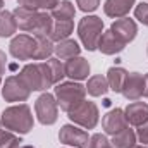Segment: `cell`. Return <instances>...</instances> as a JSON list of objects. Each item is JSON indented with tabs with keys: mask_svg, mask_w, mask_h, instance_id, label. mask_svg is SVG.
<instances>
[{
	"mask_svg": "<svg viewBox=\"0 0 148 148\" xmlns=\"http://www.w3.org/2000/svg\"><path fill=\"white\" fill-rule=\"evenodd\" d=\"M12 14L17 21V28L23 29V31L35 33V36H38V35L48 36L50 31H52L53 19L47 12L31 10V9H26V7H17Z\"/></svg>",
	"mask_w": 148,
	"mask_h": 148,
	"instance_id": "cell-1",
	"label": "cell"
},
{
	"mask_svg": "<svg viewBox=\"0 0 148 148\" xmlns=\"http://www.w3.org/2000/svg\"><path fill=\"white\" fill-rule=\"evenodd\" d=\"M2 126L12 133H19V134H26L33 129V115L31 109L26 103L21 105H12L9 109H5L0 119Z\"/></svg>",
	"mask_w": 148,
	"mask_h": 148,
	"instance_id": "cell-2",
	"label": "cell"
},
{
	"mask_svg": "<svg viewBox=\"0 0 148 148\" xmlns=\"http://www.w3.org/2000/svg\"><path fill=\"white\" fill-rule=\"evenodd\" d=\"M21 79L28 84V88L31 91H43L47 88H50L53 83V76L52 69L48 66V62H40V64H28L23 67L21 71Z\"/></svg>",
	"mask_w": 148,
	"mask_h": 148,
	"instance_id": "cell-3",
	"label": "cell"
},
{
	"mask_svg": "<svg viewBox=\"0 0 148 148\" xmlns=\"http://www.w3.org/2000/svg\"><path fill=\"white\" fill-rule=\"evenodd\" d=\"M84 97H86V86L74 81L59 83L55 88L57 105H60L64 112H71L73 109H76L81 102H84Z\"/></svg>",
	"mask_w": 148,
	"mask_h": 148,
	"instance_id": "cell-4",
	"label": "cell"
},
{
	"mask_svg": "<svg viewBox=\"0 0 148 148\" xmlns=\"http://www.w3.org/2000/svg\"><path fill=\"white\" fill-rule=\"evenodd\" d=\"M103 33V21L97 16H86L77 24V35L84 48L93 52L98 48V40Z\"/></svg>",
	"mask_w": 148,
	"mask_h": 148,
	"instance_id": "cell-5",
	"label": "cell"
},
{
	"mask_svg": "<svg viewBox=\"0 0 148 148\" xmlns=\"http://www.w3.org/2000/svg\"><path fill=\"white\" fill-rule=\"evenodd\" d=\"M69 114V119L74 124L84 127V129H93L98 124V107L93 102H81L76 109H73Z\"/></svg>",
	"mask_w": 148,
	"mask_h": 148,
	"instance_id": "cell-6",
	"label": "cell"
},
{
	"mask_svg": "<svg viewBox=\"0 0 148 148\" xmlns=\"http://www.w3.org/2000/svg\"><path fill=\"white\" fill-rule=\"evenodd\" d=\"M2 95L7 102H24L29 98L31 90L17 74V76H9L5 79L3 88H2Z\"/></svg>",
	"mask_w": 148,
	"mask_h": 148,
	"instance_id": "cell-7",
	"label": "cell"
},
{
	"mask_svg": "<svg viewBox=\"0 0 148 148\" xmlns=\"http://www.w3.org/2000/svg\"><path fill=\"white\" fill-rule=\"evenodd\" d=\"M35 110H36L38 121L45 126H50L57 121L59 117V105L53 95L50 93H43L35 103Z\"/></svg>",
	"mask_w": 148,
	"mask_h": 148,
	"instance_id": "cell-8",
	"label": "cell"
},
{
	"mask_svg": "<svg viewBox=\"0 0 148 148\" xmlns=\"http://www.w3.org/2000/svg\"><path fill=\"white\" fill-rule=\"evenodd\" d=\"M9 50L14 59L29 60V59H33L35 50H36V38L29 36V35H17L16 38H12Z\"/></svg>",
	"mask_w": 148,
	"mask_h": 148,
	"instance_id": "cell-9",
	"label": "cell"
},
{
	"mask_svg": "<svg viewBox=\"0 0 148 148\" xmlns=\"http://www.w3.org/2000/svg\"><path fill=\"white\" fill-rule=\"evenodd\" d=\"M59 140L64 145H71V147L76 148H86L88 141H90V136L86 131H83L76 126H71V124H66V126H62V129L59 133Z\"/></svg>",
	"mask_w": 148,
	"mask_h": 148,
	"instance_id": "cell-10",
	"label": "cell"
},
{
	"mask_svg": "<svg viewBox=\"0 0 148 148\" xmlns=\"http://www.w3.org/2000/svg\"><path fill=\"white\" fill-rule=\"evenodd\" d=\"M143 83H145V76H143V74L127 73L121 93H122L127 100L134 102V100H138V98L143 97Z\"/></svg>",
	"mask_w": 148,
	"mask_h": 148,
	"instance_id": "cell-11",
	"label": "cell"
},
{
	"mask_svg": "<svg viewBox=\"0 0 148 148\" xmlns=\"http://www.w3.org/2000/svg\"><path fill=\"white\" fill-rule=\"evenodd\" d=\"M102 126L105 129L107 134H117L121 131H124L127 127V121H126V115H124V110L122 109H114L109 114L103 115L102 119Z\"/></svg>",
	"mask_w": 148,
	"mask_h": 148,
	"instance_id": "cell-12",
	"label": "cell"
},
{
	"mask_svg": "<svg viewBox=\"0 0 148 148\" xmlns=\"http://www.w3.org/2000/svg\"><path fill=\"white\" fill-rule=\"evenodd\" d=\"M110 29H112V33L119 38L121 41H124L126 45H127L129 41H133V40L136 38V33H138L136 23H134L133 19H129V17H122V19L115 21V23L112 24Z\"/></svg>",
	"mask_w": 148,
	"mask_h": 148,
	"instance_id": "cell-13",
	"label": "cell"
},
{
	"mask_svg": "<svg viewBox=\"0 0 148 148\" xmlns=\"http://www.w3.org/2000/svg\"><path fill=\"white\" fill-rule=\"evenodd\" d=\"M64 69H66V76H69L71 79L76 81H81V79H86L88 74H90V64L86 59L83 57H73L69 59L66 64H64Z\"/></svg>",
	"mask_w": 148,
	"mask_h": 148,
	"instance_id": "cell-14",
	"label": "cell"
},
{
	"mask_svg": "<svg viewBox=\"0 0 148 148\" xmlns=\"http://www.w3.org/2000/svg\"><path fill=\"white\" fill-rule=\"evenodd\" d=\"M124 115H126L127 124L140 127L141 124H145L148 121V105L145 102H133L126 107Z\"/></svg>",
	"mask_w": 148,
	"mask_h": 148,
	"instance_id": "cell-15",
	"label": "cell"
},
{
	"mask_svg": "<svg viewBox=\"0 0 148 148\" xmlns=\"http://www.w3.org/2000/svg\"><path fill=\"white\" fill-rule=\"evenodd\" d=\"M124 47H126V43L121 41L119 38L115 36V35L112 33V29L102 33V36L98 40V50H100L102 53H105V55H115V53L122 52Z\"/></svg>",
	"mask_w": 148,
	"mask_h": 148,
	"instance_id": "cell-16",
	"label": "cell"
},
{
	"mask_svg": "<svg viewBox=\"0 0 148 148\" xmlns=\"http://www.w3.org/2000/svg\"><path fill=\"white\" fill-rule=\"evenodd\" d=\"M136 0H105V5H103V10L109 17L114 19H119V17H124L134 5Z\"/></svg>",
	"mask_w": 148,
	"mask_h": 148,
	"instance_id": "cell-17",
	"label": "cell"
},
{
	"mask_svg": "<svg viewBox=\"0 0 148 148\" xmlns=\"http://www.w3.org/2000/svg\"><path fill=\"white\" fill-rule=\"evenodd\" d=\"M53 52L57 53V57H59V59L69 60V59H73V57H77V55H79L81 47L77 45V41H76V40H69V38H67V40L59 41V43L55 45Z\"/></svg>",
	"mask_w": 148,
	"mask_h": 148,
	"instance_id": "cell-18",
	"label": "cell"
},
{
	"mask_svg": "<svg viewBox=\"0 0 148 148\" xmlns=\"http://www.w3.org/2000/svg\"><path fill=\"white\" fill-rule=\"evenodd\" d=\"M74 29V23L71 19H64V21H53V26H52V31H50V40L52 41H62V40H67L69 35L73 33Z\"/></svg>",
	"mask_w": 148,
	"mask_h": 148,
	"instance_id": "cell-19",
	"label": "cell"
},
{
	"mask_svg": "<svg viewBox=\"0 0 148 148\" xmlns=\"http://www.w3.org/2000/svg\"><path fill=\"white\" fill-rule=\"evenodd\" d=\"M126 76H127V71L126 69H122V67H110L107 71L109 90L115 91V93H121L122 91V86H124V81H126Z\"/></svg>",
	"mask_w": 148,
	"mask_h": 148,
	"instance_id": "cell-20",
	"label": "cell"
},
{
	"mask_svg": "<svg viewBox=\"0 0 148 148\" xmlns=\"http://www.w3.org/2000/svg\"><path fill=\"white\" fill-rule=\"evenodd\" d=\"M36 38V50H35V55L33 59L35 60H43V59H50V55L53 53V41L50 40V36H45V35H38Z\"/></svg>",
	"mask_w": 148,
	"mask_h": 148,
	"instance_id": "cell-21",
	"label": "cell"
},
{
	"mask_svg": "<svg viewBox=\"0 0 148 148\" xmlns=\"http://www.w3.org/2000/svg\"><path fill=\"white\" fill-rule=\"evenodd\" d=\"M17 31V21L12 12L9 10H0V36L9 38Z\"/></svg>",
	"mask_w": 148,
	"mask_h": 148,
	"instance_id": "cell-22",
	"label": "cell"
},
{
	"mask_svg": "<svg viewBox=\"0 0 148 148\" xmlns=\"http://www.w3.org/2000/svg\"><path fill=\"white\" fill-rule=\"evenodd\" d=\"M86 91L91 95V97H102L109 91V83H107V77L102 76V74H97L93 77H90L88 81V86H86Z\"/></svg>",
	"mask_w": 148,
	"mask_h": 148,
	"instance_id": "cell-23",
	"label": "cell"
},
{
	"mask_svg": "<svg viewBox=\"0 0 148 148\" xmlns=\"http://www.w3.org/2000/svg\"><path fill=\"white\" fill-rule=\"evenodd\" d=\"M114 148H133L136 143V133L129 127H126L124 131L114 134V140L110 141Z\"/></svg>",
	"mask_w": 148,
	"mask_h": 148,
	"instance_id": "cell-24",
	"label": "cell"
},
{
	"mask_svg": "<svg viewBox=\"0 0 148 148\" xmlns=\"http://www.w3.org/2000/svg\"><path fill=\"white\" fill-rule=\"evenodd\" d=\"M74 14H76V9H74L73 2L69 0H62L57 3L55 9H52V19L55 21H64V19H73Z\"/></svg>",
	"mask_w": 148,
	"mask_h": 148,
	"instance_id": "cell-25",
	"label": "cell"
},
{
	"mask_svg": "<svg viewBox=\"0 0 148 148\" xmlns=\"http://www.w3.org/2000/svg\"><path fill=\"white\" fill-rule=\"evenodd\" d=\"M19 2V7H26V9H31V10H52L57 7V3L60 0H17Z\"/></svg>",
	"mask_w": 148,
	"mask_h": 148,
	"instance_id": "cell-26",
	"label": "cell"
},
{
	"mask_svg": "<svg viewBox=\"0 0 148 148\" xmlns=\"http://www.w3.org/2000/svg\"><path fill=\"white\" fill-rule=\"evenodd\" d=\"M21 138L16 136L9 129H0V148H19L21 147Z\"/></svg>",
	"mask_w": 148,
	"mask_h": 148,
	"instance_id": "cell-27",
	"label": "cell"
},
{
	"mask_svg": "<svg viewBox=\"0 0 148 148\" xmlns=\"http://www.w3.org/2000/svg\"><path fill=\"white\" fill-rule=\"evenodd\" d=\"M50 69H52V76H53V83L59 84L62 81V77L66 76V69H64V64L59 60V59H47Z\"/></svg>",
	"mask_w": 148,
	"mask_h": 148,
	"instance_id": "cell-28",
	"label": "cell"
},
{
	"mask_svg": "<svg viewBox=\"0 0 148 148\" xmlns=\"http://www.w3.org/2000/svg\"><path fill=\"white\" fill-rule=\"evenodd\" d=\"M86 148H114V145H112L103 134L97 133V134L90 136V141H88Z\"/></svg>",
	"mask_w": 148,
	"mask_h": 148,
	"instance_id": "cell-29",
	"label": "cell"
},
{
	"mask_svg": "<svg viewBox=\"0 0 148 148\" xmlns=\"http://www.w3.org/2000/svg\"><path fill=\"white\" fill-rule=\"evenodd\" d=\"M134 17L141 23V24H145L148 26V3H140V5H136V9H134Z\"/></svg>",
	"mask_w": 148,
	"mask_h": 148,
	"instance_id": "cell-30",
	"label": "cell"
},
{
	"mask_svg": "<svg viewBox=\"0 0 148 148\" xmlns=\"http://www.w3.org/2000/svg\"><path fill=\"white\" fill-rule=\"evenodd\" d=\"M76 3L79 5V9L83 12H93V10L98 9L100 0H76Z\"/></svg>",
	"mask_w": 148,
	"mask_h": 148,
	"instance_id": "cell-31",
	"label": "cell"
},
{
	"mask_svg": "<svg viewBox=\"0 0 148 148\" xmlns=\"http://www.w3.org/2000/svg\"><path fill=\"white\" fill-rule=\"evenodd\" d=\"M136 138H138L143 145H148V121L145 122V124H141V126H140Z\"/></svg>",
	"mask_w": 148,
	"mask_h": 148,
	"instance_id": "cell-32",
	"label": "cell"
},
{
	"mask_svg": "<svg viewBox=\"0 0 148 148\" xmlns=\"http://www.w3.org/2000/svg\"><path fill=\"white\" fill-rule=\"evenodd\" d=\"M5 66H7V59H5V53L0 50V74L5 73Z\"/></svg>",
	"mask_w": 148,
	"mask_h": 148,
	"instance_id": "cell-33",
	"label": "cell"
},
{
	"mask_svg": "<svg viewBox=\"0 0 148 148\" xmlns=\"http://www.w3.org/2000/svg\"><path fill=\"white\" fill-rule=\"evenodd\" d=\"M143 97H148V74L145 76V83H143Z\"/></svg>",
	"mask_w": 148,
	"mask_h": 148,
	"instance_id": "cell-34",
	"label": "cell"
},
{
	"mask_svg": "<svg viewBox=\"0 0 148 148\" xmlns=\"http://www.w3.org/2000/svg\"><path fill=\"white\" fill-rule=\"evenodd\" d=\"M19 148H33V147H29V145H24V147H19Z\"/></svg>",
	"mask_w": 148,
	"mask_h": 148,
	"instance_id": "cell-35",
	"label": "cell"
},
{
	"mask_svg": "<svg viewBox=\"0 0 148 148\" xmlns=\"http://www.w3.org/2000/svg\"><path fill=\"white\" fill-rule=\"evenodd\" d=\"M2 5H3V0H0V10H2Z\"/></svg>",
	"mask_w": 148,
	"mask_h": 148,
	"instance_id": "cell-36",
	"label": "cell"
},
{
	"mask_svg": "<svg viewBox=\"0 0 148 148\" xmlns=\"http://www.w3.org/2000/svg\"><path fill=\"white\" fill-rule=\"evenodd\" d=\"M133 148H147V147H145V145H143V147H133Z\"/></svg>",
	"mask_w": 148,
	"mask_h": 148,
	"instance_id": "cell-37",
	"label": "cell"
},
{
	"mask_svg": "<svg viewBox=\"0 0 148 148\" xmlns=\"http://www.w3.org/2000/svg\"><path fill=\"white\" fill-rule=\"evenodd\" d=\"M0 84H2V77H0Z\"/></svg>",
	"mask_w": 148,
	"mask_h": 148,
	"instance_id": "cell-38",
	"label": "cell"
}]
</instances>
